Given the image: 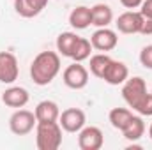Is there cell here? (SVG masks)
Wrapping results in <instances>:
<instances>
[{
    "instance_id": "cell-16",
    "label": "cell",
    "mask_w": 152,
    "mask_h": 150,
    "mask_svg": "<svg viewBox=\"0 0 152 150\" xmlns=\"http://www.w3.org/2000/svg\"><path fill=\"white\" fill-rule=\"evenodd\" d=\"M92 11V25L97 28L108 27L113 21V11L108 4H96L90 7Z\"/></svg>"
},
{
    "instance_id": "cell-18",
    "label": "cell",
    "mask_w": 152,
    "mask_h": 150,
    "mask_svg": "<svg viewBox=\"0 0 152 150\" xmlns=\"http://www.w3.org/2000/svg\"><path fill=\"white\" fill-rule=\"evenodd\" d=\"M78 39H80V36H76L75 32H62V34L57 37V51H58V55L71 58L73 50H75Z\"/></svg>"
},
{
    "instance_id": "cell-14",
    "label": "cell",
    "mask_w": 152,
    "mask_h": 150,
    "mask_svg": "<svg viewBox=\"0 0 152 150\" xmlns=\"http://www.w3.org/2000/svg\"><path fill=\"white\" fill-rule=\"evenodd\" d=\"M34 115L37 118V122H58V117H60V108L55 101H41L36 110Z\"/></svg>"
},
{
    "instance_id": "cell-5",
    "label": "cell",
    "mask_w": 152,
    "mask_h": 150,
    "mask_svg": "<svg viewBox=\"0 0 152 150\" xmlns=\"http://www.w3.org/2000/svg\"><path fill=\"white\" fill-rule=\"evenodd\" d=\"M62 79H64L66 87H69L73 90H81L88 83V71H87V67L81 66V62H75L64 69Z\"/></svg>"
},
{
    "instance_id": "cell-20",
    "label": "cell",
    "mask_w": 152,
    "mask_h": 150,
    "mask_svg": "<svg viewBox=\"0 0 152 150\" xmlns=\"http://www.w3.org/2000/svg\"><path fill=\"white\" fill-rule=\"evenodd\" d=\"M110 60L112 58L106 53H97V55L90 57V73H92V76L101 79L104 71H106V67H108V64H110Z\"/></svg>"
},
{
    "instance_id": "cell-9",
    "label": "cell",
    "mask_w": 152,
    "mask_h": 150,
    "mask_svg": "<svg viewBox=\"0 0 152 150\" xmlns=\"http://www.w3.org/2000/svg\"><path fill=\"white\" fill-rule=\"evenodd\" d=\"M20 76L18 58L9 51H0V83L11 85Z\"/></svg>"
},
{
    "instance_id": "cell-10",
    "label": "cell",
    "mask_w": 152,
    "mask_h": 150,
    "mask_svg": "<svg viewBox=\"0 0 152 150\" xmlns=\"http://www.w3.org/2000/svg\"><path fill=\"white\" fill-rule=\"evenodd\" d=\"M90 44L94 50L97 51H112L117 48L118 44V37H117V32H113L112 28L108 27H103V28H97L92 36H90Z\"/></svg>"
},
{
    "instance_id": "cell-27",
    "label": "cell",
    "mask_w": 152,
    "mask_h": 150,
    "mask_svg": "<svg viewBox=\"0 0 152 150\" xmlns=\"http://www.w3.org/2000/svg\"><path fill=\"white\" fill-rule=\"evenodd\" d=\"M149 136H151V140H152V124H151V127H149Z\"/></svg>"
},
{
    "instance_id": "cell-12",
    "label": "cell",
    "mask_w": 152,
    "mask_h": 150,
    "mask_svg": "<svg viewBox=\"0 0 152 150\" xmlns=\"http://www.w3.org/2000/svg\"><path fill=\"white\" fill-rule=\"evenodd\" d=\"M127 78H129V69H127V66H126L124 62H120V60H113V58H112L101 79H104L108 85H122Z\"/></svg>"
},
{
    "instance_id": "cell-23",
    "label": "cell",
    "mask_w": 152,
    "mask_h": 150,
    "mask_svg": "<svg viewBox=\"0 0 152 150\" xmlns=\"http://www.w3.org/2000/svg\"><path fill=\"white\" fill-rule=\"evenodd\" d=\"M140 64L145 69L152 71V44H147V46L142 48V51H140Z\"/></svg>"
},
{
    "instance_id": "cell-22",
    "label": "cell",
    "mask_w": 152,
    "mask_h": 150,
    "mask_svg": "<svg viewBox=\"0 0 152 150\" xmlns=\"http://www.w3.org/2000/svg\"><path fill=\"white\" fill-rule=\"evenodd\" d=\"M142 117H151L152 115V92H147V95L142 99V103L136 106V110Z\"/></svg>"
},
{
    "instance_id": "cell-8",
    "label": "cell",
    "mask_w": 152,
    "mask_h": 150,
    "mask_svg": "<svg viewBox=\"0 0 152 150\" xmlns=\"http://www.w3.org/2000/svg\"><path fill=\"white\" fill-rule=\"evenodd\" d=\"M104 143V134L96 125H85L78 133V147L81 150H99Z\"/></svg>"
},
{
    "instance_id": "cell-2",
    "label": "cell",
    "mask_w": 152,
    "mask_h": 150,
    "mask_svg": "<svg viewBox=\"0 0 152 150\" xmlns=\"http://www.w3.org/2000/svg\"><path fill=\"white\" fill-rule=\"evenodd\" d=\"M36 145L39 150H57L62 145V127L58 122H37Z\"/></svg>"
},
{
    "instance_id": "cell-15",
    "label": "cell",
    "mask_w": 152,
    "mask_h": 150,
    "mask_svg": "<svg viewBox=\"0 0 152 150\" xmlns=\"http://www.w3.org/2000/svg\"><path fill=\"white\" fill-rule=\"evenodd\" d=\"M69 25L76 30H85L92 25V11L87 5H78L69 14Z\"/></svg>"
},
{
    "instance_id": "cell-25",
    "label": "cell",
    "mask_w": 152,
    "mask_h": 150,
    "mask_svg": "<svg viewBox=\"0 0 152 150\" xmlns=\"http://www.w3.org/2000/svg\"><path fill=\"white\" fill-rule=\"evenodd\" d=\"M118 2H120L126 9H138L143 0H118Z\"/></svg>"
},
{
    "instance_id": "cell-24",
    "label": "cell",
    "mask_w": 152,
    "mask_h": 150,
    "mask_svg": "<svg viewBox=\"0 0 152 150\" xmlns=\"http://www.w3.org/2000/svg\"><path fill=\"white\" fill-rule=\"evenodd\" d=\"M140 12L143 14V18L152 20V0H143L140 5Z\"/></svg>"
},
{
    "instance_id": "cell-11",
    "label": "cell",
    "mask_w": 152,
    "mask_h": 150,
    "mask_svg": "<svg viewBox=\"0 0 152 150\" xmlns=\"http://www.w3.org/2000/svg\"><path fill=\"white\" fill-rule=\"evenodd\" d=\"M28 101H30V94L23 87H9L7 90L2 92V103L9 108L20 110V108L27 106Z\"/></svg>"
},
{
    "instance_id": "cell-1",
    "label": "cell",
    "mask_w": 152,
    "mask_h": 150,
    "mask_svg": "<svg viewBox=\"0 0 152 150\" xmlns=\"http://www.w3.org/2000/svg\"><path fill=\"white\" fill-rule=\"evenodd\" d=\"M60 73V55L57 51H41L30 64V78L39 87L50 85Z\"/></svg>"
},
{
    "instance_id": "cell-17",
    "label": "cell",
    "mask_w": 152,
    "mask_h": 150,
    "mask_svg": "<svg viewBox=\"0 0 152 150\" xmlns=\"http://www.w3.org/2000/svg\"><path fill=\"white\" fill-rule=\"evenodd\" d=\"M122 134L127 141H138L145 134V122H143L142 115H133V118L129 120V124L126 125Z\"/></svg>"
},
{
    "instance_id": "cell-4",
    "label": "cell",
    "mask_w": 152,
    "mask_h": 150,
    "mask_svg": "<svg viewBox=\"0 0 152 150\" xmlns=\"http://www.w3.org/2000/svg\"><path fill=\"white\" fill-rule=\"evenodd\" d=\"M36 125H37L36 115L32 111H28V110H23V108L16 110L9 118V129L16 136H27L28 133L34 131Z\"/></svg>"
},
{
    "instance_id": "cell-19",
    "label": "cell",
    "mask_w": 152,
    "mask_h": 150,
    "mask_svg": "<svg viewBox=\"0 0 152 150\" xmlns=\"http://www.w3.org/2000/svg\"><path fill=\"white\" fill-rule=\"evenodd\" d=\"M133 118V113L129 111L127 108H113L110 115H108V120L112 124V127L118 129L120 133L126 129V125L129 124V120Z\"/></svg>"
},
{
    "instance_id": "cell-26",
    "label": "cell",
    "mask_w": 152,
    "mask_h": 150,
    "mask_svg": "<svg viewBox=\"0 0 152 150\" xmlns=\"http://www.w3.org/2000/svg\"><path fill=\"white\" fill-rule=\"evenodd\" d=\"M140 34H143V36H152V20H149V18L143 20V25H142Z\"/></svg>"
},
{
    "instance_id": "cell-21",
    "label": "cell",
    "mask_w": 152,
    "mask_h": 150,
    "mask_svg": "<svg viewBox=\"0 0 152 150\" xmlns=\"http://www.w3.org/2000/svg\"><path fill=\"white\" fill-rule=\"evenodd\" d=\"M94 48H92V44H90V41L85 37H80L78 39V42H76L75 50H73V55H71V58L75 60V62H83V60H87L88 57H90V51H92Z\"/></svg>"
},
{
    "instance_id": "cell-7",
    "label": "cell",
    "mask_w": 152,
    "mask_h": 150,
    "mask_svg": "<svg viewBox=\"0 0 152 150\" xmlns=\"http://www.w3.org/2000/svg\"><path fill=\"white\" fill-rule=\"evenodd\" d=\"M85 122H87L85 111L80 108H67L58 117V124L66 133H80L85 127Z\"/></svg>"
},
{
    "instance_id": "cell-3",
    "label": "cell",
    "mask_w": 152,
    "mask_h": 150,
    "mask_svg": "<svg viewBox=\"0 0 152 150\" xmlns=\"http://www.w3.org/2000/svg\"><path fill=\"white\" fill-rule=\"evenodd\" d=\"M122 85H124L122 87V97H124V101L127 103L129 108L136 110V106L147 95V83H145V79L142 76H133V78H127Z\"/></svg>"
},
{
    "instance_id": "cell-13",
    "label": "cell",
    "mask_w": 152,
    "mask_h": 150,
    "mask_svg": "<svg viewBox=\"0 0 152 150\" xmlns=\"http://www.w3.org/2000/svg\"><path fill=\"white\" fill-rule=\"evenodd\" d=\"M48 0H14V11L21 18H34L44 11Z\"/></svg>"
},
{
    "instance_id": "cell-6",
    "label": "cell",
    "mask_w": 152,
    "mask_h": 150,
    "mask_svg": "<svg viewBox=\"0 0 152 150\" xmlns=\"http://www.w3.org/2000/svg\"><path fill=\"white\" fill-rule=\"evenodd\" d=\"M143 14L140 11H126L122 12L117 21H115V27L120 34H127V36H133V34H140L142 30V25H143Z\"/></svg>"
}]
</instances>
